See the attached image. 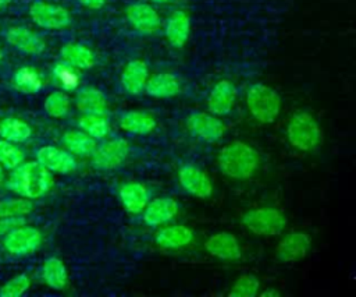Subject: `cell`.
I'll return each mask as SVG.
<instances>
[{"mask_svg": "<svg viewBox=\"0 0 356 297\" xmlns=\"http://www.w3.org/2000/svg\"><path fill=\"white\" fill-rule=\"evenodd\" d=\"M53 184L51 172L36 162H22L13 169L6 185L19 197L38 199L49 192Z\"/></svg>", "mask_w": 356, "mask_h": 297, "instance_id": "cell-1", "label": "cell"}, {"mask_svg": "<svg viewBox=\"0 0 356 297\" xmlns=\"http://www.w3.org/2000/svg\"><path fill=\"white\" fill-rule=\"evenodd\" d=\"M217 165L224 176L234 180H245L256 173L260 158L253 146L242 141H235L220 149Z\"/></svg>", "mask_w": 356, "mask_h": 297, "instance_id": "cell-2", "label": "cell"}, {"mask_svg": "<svg viewBox=\"0 0 356 297\" xmlns=\"http://www.w3.org/2000/svg\"><path fill=\"white\" fill-rule=\"evenodd\" d=\"M286 138L295 149L312 151L320 145L323 131L312 113L298 112L286 124Z\"/></svg>", "mask_w": 356, "mask_h": 297, "instance_id": "cell-3", "label": "cell"}, {"mask_svg": "<svg viewBox=\"0 0 356 297\" xmlns=\"http://www.w3.org/2000/svg\"><path fill=\"white\" fill-rule=\"evenodd\" d=\"M246 106L253 119L270 124L275 121L281 112V98L271 86L257 82L250 85L246 92Z\"/></svg>", "mask_w": 356, "mask_h": 297, "instance_id": "cell-4", "label": "cell"}, {"mask_svg": "<svg viewBox=\"0 0 356 297\" xmlns=\"http://www.w3.org/2000/svg\"><path fill=\"white\" fill-rule=\"evenodd\" d=\"M242 224L257 236H277L286 226L285 215L271 206L249 209L242 215Z\"/></svg>", "mask_w": 356, "mask_h": 297, "instance_id": "cell-5", "label": "cell"}, {"mask_svg": "<svg viewBox=\"0 0 356 297\" xmlns=\"http://www.w3.org/2000/svg\"><path fill=\"white\" fill-rule=\"evenodd\" d=\"M129 155V145L122 137H113L96 146L90 155L92 166L100 172H110L121 167Z\"/></svg>", "mask_w": 356, "mask_h": 297, "instance_id": "cell-6", "label": "cell"}, {"mask_svg": "<svg viewBox=\"0 0 356 297\" xmlns=\"http://www.w3.org/2000/svg\"><path fill=\"white\" fill-rule=\"evenodd\" d=\"M29 17L38 26L44 29H63L72 22V15L65 7L42 0L29 6Z\"/></svg>", "mask_w": 356, "mask_h": 297, "instance_id": "cell-7", "label": "cell"}, {"mask_svg": "<svg viewBox=\"0 0 356 297\" xmlns=\"http://www.w3.org/2000/svg\"><path fill=\"white\" fill-rule=\"evenodd\" d=\"M3 237L6 251L15 257H26L33 254L42 244V233L39 229L26 226L25 223L13 229Z\"/></svg>", "mask_w": 356, "mask_h": 297, "instance_id": "cell-8", "label": "cell"}, {"mask_svg": "<svg viewBox=\"0 0 356 297\" xmlns=\"http://www.w3.org/2000/svg\"><path fill=\"white\" fill-rule=\"evenodd\" d=\"M188 130L200 141L217 142L225 132V124L213 113L192 112L186 119Z\"/></svg>", "mask_w": 356, "mask_h": 297, "instance_id": "cell-9", "label": "cell"}, {"mask_svg": "<svg viewBox=\"0 0 356 297\" xmlns=\"http://www.w3.org/2000/svg\"><path fill=\"white\" fill-rule=\"evenodd\" d=\"M178 183L186 194L200 199H206L213 194V183L210 177L193 163H185L179 167Z\"/></svg>", "mask_w": 356, "mask_h": 297, "instance_id": "cell-10", "label": "cell"}, {"mask_svg": "<svg viewBox=\"0 0 356 297\" xmlns=\"http://www.w3.org/2000/svg\"><path fill=\"white\" fill-rule=\"evenodd\" d=\"M125 17L131 28L139 33L152 35L161 26V18L156 8L143 1L131 3L125 10Z\"/></svg>", "mask_w": 356, "mask_h": 297, "instance_id": "cell-11", "label": "cell"}, {"mask_svg": "<svg viewBox=\"0 0 356 297\" xmlns=\"http://www.w3.org/2000/svg\"><path fill=\"white\" fill-rule=\"evenodd\" d=\"M36 160L49 172L70 174L76 169L75 155L67 149H60L53 145H44L36 151Z\"/></svg>", "mask_w": 356, "mask_h": 297, "instance_id": "cell-12", "label": "cell"}, {"mask_svg": "<svg viewBox=\"0 0 356 297\" xmlns=\"http://www.w3.org/2000/svg\"><path fill=\"white\" fill-rule=\"evenodd\" d=\"M312 247V237L305 231H292L284 236L277 248L275 255L281 262H295L305 258Z\"/></svg>", "mask_w": 356, "mask_h": 297, "instance_id": "cell-13", "label": "cell"}, {"mask_svg": "<svg viewBox=\"0 0 356 297\" xmlns=\"http://www.w3.org/2000/svg\"><path fill=\"white\" fill-rule=\"evenodd\" d=\"M6 40L8 45H11L14 49L31 54L38 56L42 54L46 49L44 40L32 29L24 26V25H13L10 26L6 33Z\"/></svg>", "mask_w": 356, "mask_h": 297, "instance_id": "cell-14", "label": "cell"}, {"mask_svg": "<svg viewBox=\"0 0 356 297\" xmlns=\"http://www.w3.org/2000/svg\"><path fill=\"white\" fill-rule=\"evenodd\" d=\"M179 205L171 197H157L154 199H149L146 206L142 211L143 223L150 227L161 226L175 218L178 213Z\"/></svg>", "mask_w": 356, "mask_h": 297, "instance_id": "cell-15", "label": "cell"}, {"mask_svg": "<svg viewBox=\"0 0 356 297\" xmlns=\"http://www.w3.org/2000/svg\"><path fill=\"white\" fill-rule=\"evenodd\" d=\"M204 250L211 257L222 261H236L242 257V248L238 237L228 231L211 234L204 241Z\"/></svg>", "mask_w": 356, "mask_h": 297, "instance_id": "cell-16", "label": "cell"}, {"mask_svg": "<svg viewBox=\"0 0 356 297\" xmlns=\"http://www.w3.org/2000/svg\"><path fill=\"white\" fill-rule=\"evenodd\" d=\"M236 99V88L229 79L217 81L209 92L207 109L216 116L228 114Z\"/></svg>", "mask_w": 356, "mask_h": 297, "instance_id": "cell-17", "label": "cell"}, {"mask_svg": "<svg viewBox=\"0 0 356 297\" xmlns=\"http://www.w3.org/2000/svg\"><path fill=\"white\" fill-rule=\"evenodd\" d=\"M118 199L128 213L138 215L149 202L150 192L143 183L125 181L118 188Z\"/></svg>", "mask_w": 356, "mask_h": 297, "instance_id": "cell-18", "label": "cell"}, {"mask_svg": "<svg viewBox=\"0 0 356 297\" xmlns=\"http://www.w3.org/2000/svg\"><path fill=\"white\" fill-rule=\"evenodd\" d=\"M149 78V67L140 59L129 60L121 71V86L128 95H140L145 91L146 81Z\"/></svg>", "mask_w": 356, "mask_h": 297, "instance_id": "cell-19", "label": "cell"}, {"mask_svg": "<svg viewBox=\"0 0 356 297\" xmlns=\"http://www.w3.org/2000/svg\"><path fill=\"white\" fill-rule=\"evenodd\" d=\"M193 230L185 224H174L160 229L154 234V243L163 250H178L193 241Z\"/></svg>", "mask_w": 356, "mask_h": 297, "instance_id": "cell-20", "label": "cell"}, {"mask_svg": "<svg viewBox=\"0 0 356 297\" xmlns=\"http://www.w3.org/2000/svg\"><path fill=\"white\" fill-rule=\"evenodd\" d=\"M191 32V20L189 15L184 10H175L171 13V15L167 18L165 26H164V35L170 46L175 49H181Z\"/></svg>", "mask_w": 356, "mask_h": 297, "instance_id": "cell-21", "label": "cell"}, {"mask_svg": "<svg viewBox=\"0 0 356 297\" xmlns=\"http://www.w3.org/2000/svg\"><path fill=\"white\" fill-rule=\"evenodd\" d=\"M179 91L181 82L177 75L171 73H157L149 75L143 92L156 99H167L177 96Z\"/></svg>", "mask_w": 356, "mask_h": 297, "instance_id": "cell-22", "label": "cell"}, {"mask_svg": "<svg viewBox=\"0 0 356 297\" xmlns=\"http://www.w3.org/2000/svg\"><path fill=\"white\" fill-rule=\"evenodd\" d=\"M60 57L63 63L78 70H89L96 63V56L93 50L86 45L78 42L65 43L60 49Z\"/></svg>", "mask_w": 356, "mask_h": 297, "instance_id": "cell-23", "label": "cell"}, {"mask_svg": "<svg viewBox=\"0 0 356 297\" xmlns=\"http://www.w3.org/2000/svg\"><path fill=\"white\" fill-rule=\"evenodd\" d=\"M120 127L132 135H147L156 128V120L146 112L128 110L118 117Z\"/></svg>", "mask_w": 356, "mask_h": 297, "instance_id": "cell-24", "label": "cell"}, {"mask_svg": "<svg viewBox=\"0 0 356 297\" xmlns=\"http://www.w3.org/2000/svg\"><path fill=\"white\" fill-rule=\"evenodd\" d=\"M75 105L82 113H107V98L103 91L95 86H85L78 91Z\"/></svg>", "mask_w": 356, "mask_h": 297, "instance_id": "cell-25", "label": "cell"}, {"mask_svg": "<svg viewBox=\"0 0 356 297\" xmlns=\"http://www.w3.org/2000/svg\"><path fill=\"white\" fill-rule=\"evenodd\" d=\"M61 142L68 152L82 158L90 156L97 146L96 139L82 130H71L64 132L61 137Z\"/></svg>", "mask_w": 356, "mask_h": 297, "instance_id": "cell-26", "label": "cell"}, {"mask_svg": "<svg viewBox=\"0 0 356 297\" xmlns=\"http://www.w3.org/2000/svg\"><path fill=\"white\" fill-rule=\"evenodd\" d=\"M43 282L54 290L65 289L68 283V272L64 262L57 257H49L42 265Z\"/></svg>", "mask_w": 356, "mask_h": 297, "instance_id": "cell-27", "label": "cell"}, {"mask_svg": "<svg viewBox=\"0 0 356 297\" xmlns=\"http://www.w3.org/2000/svg\"><path fill=\"white\" fill-rule=\"evenodd\" d=\"M78 125L96 141L104 139L110 132V121L107 113H82Z\"/></svg>", "mask_w": 356, "mask_h": 297, "instance_id": "cell-28", "label": "cell"}, {"mask_svg": "<svg viewBox=\"0 0 356 297\" xmlns=\"http://www.w3.org/2000/svg\"><path fill=\"white\" fill-rule=\"evenodd\" d=\"M31 135H32L31 125L19 119L8 117L0 123V137L6 141L14 142V144H22L28 141Z\"/></svg>", "mask_w": 356, "mask_h": 297, "instance_id": "cell-29", "label": "cell"}, {"mask_svg": "<svg viewBox=\"0 0 356 297\" xmlns=\"http://www.w3.org/2000/svg\"><path fill=\"white\" fill-rule=\"evenodd\" d=\"M14 86L22 93H36L42 89L43 81L40 74L32 67H21L13 78Z\"/></svg>", "mask_w": 356, "mask_h": 297, "instance_id": "cell-30", "label": "cell"}, {"mask_svg": "<svg viewBox=\"0 0 356 297\" xmlns=\"http://www.w3.org/2000/svg\"><path fill=\"white\" fill-rule=\"evenodd\" d=\"M43 107L50 117H64L70 110V98L63 91H53L44 99Z\"/></svg>", "mask_w": 356, "mask_h": 297, "instance_id": "cell-31", "label": "cell"}, {"mask_svg": "<svg viewBox=\"0 0 356 297\" xmlns=\"http://www.w3.org/2000/svg\"><path fill=\"white\" fill-rule=\"evenodd\" d=\"M260 280L254 275H242L231 286L228 296L229 297H254L259 294Z\"/></svg>", "mask_w": 356, "mask_h": 297, "instance_id": "cell-32", "label": "cell"}, {"mask_svg": "<svg viewBox=\"0 0 356 297\" xmlns=\"http://www.w3.org/2000/svg\"><path fill=\"white\" fill-rule=\"evenodd\" d=\"M32 199L19 197L0 201V218H18L32 212Z\"/></svg>", "mask_w": 356, "mask_h": 297, "instance_id": "cell-33", "label": "cell"}, {"mask_svg": "<svg viewBox=\"0 0 356 297\" xmlns=\"http://www.w3.org/2000/svg\"><path fill=\"white\" fill-rule=\"evenodd\" d=\"M25 160L24 152L14 144L6 139H0V163L4 169H15Z\"/></svg>", "mask_w": 356, "mask_h": 297, "instance_id": "cell-34", "label": "cell"}, {"mask_svg": "<svg viewBox=\"0 0 356 297\" xmlns=\"http://www.w3.org/2000/svg\"><path fill=\"white\" fill-rule=\"evenodd\" d=\"M31 287V279L25 273H19L0 287L1 297H19Z\"/></svg>", "mask_w": 356, "mask_h": 297, "instance_id": "cell-35", "label": "cell"}, {"mask_svg": "<svg viewBox=\"0 0 356 297\" xmlns=\"http://www.w3.org/2000/svg\"><path fill=\"white\" fill-rule=\"evenodd\" d=\"M53 74H54V78L58 81V84L64 89H75L79 84V77L75 73V68L65 63H58L54 67Z\"/></svg>", "mask_w": 356, "mask_h": 297, "instance_id": "cell-36", "label": "cell"}, {"mask_svg": "<svg viewBox=\"0 0 356 297\" xmlns=\"http://www.w3.org/2000/svg\"><path fill=\"white\" fill-rule=\"evenodd\" d=\"M25 223L24 216H18V218H0V237L6 236L8 231H11L13 229L21 226Z\"/></svg>", "mask_w": 356, "mask_h": 297, "instance_id": "cell-37", "label": "cell"}, {"mask_svg": "<svg viewBox=\"0 0 356 297\" xmlns=\"http://www.w3.org/2000/svg\"><path fill=\"white\" fill-rule=\"evenodd\" d=\"M83 7L90 8V10H100L102 7H104L107 0H78Z\"/></svg>", "mask_w": 356, "mask_h": 297, "instance_id": "cell-38", "label": "cell"}, {"mask_svg": "<svg viewBox=\"0 0 356 297\" xmlns=\"http://www.w3.org/2000/svg\"><path fill=\"white\" fill-rule=\"evenodd\" d=\"M260 296H261V297H266V296H267V297H277V296H280V293H278V290H271V289H270V290L261 291Z\"/></svg>", "mask_w": 356, "mask_h": 297, "instance_id": "cell-39", "label": "cell"}, {"mask_svg": "<svg viewBox=\"0 0 356 297\" xmlns=\"http://www.w3.org/2000/svg\"><path fill=\"white\" fill-rule=\"evenodd\" d=\"M11 1H13V0H0V11L6 10V8L11 4Z\"/></svg>", "mask_w": 356, "mask_h": 297, "instance_id": "cell-40", "label": "cell"}, {"mask_svg": "<svg viewBox=\"0 0 356 297\" xmlns=\"http://www.w3.org/2000/svg\"><path fill=\"white\" fill-rule=\"evenodd\" d=\"M4 181V167H3V165L0 163V184Z\"/></svg>", "mask_w": 356, "mask_h": 297, "instance_id": "cell-41", "label": "cell"}, {"mask_svg": "<svg viewBox=\"0 0 356 297\" xmlns=\"http://www.w3.org/2000/svg\"><path fill=\"white\" fill-rule=\"evenodd\" d=\"M150 1H153V3H167L170 0H150Z\"/></svg>", "mask_w": 356, "mask_h": 297, "instance_id": "cell-42", "label": "cell"}, {"mask_svg": "<svg viewBox=\"0 0 356 297\" xmlns=\"http://www.w3.org/2000/svg\"><path fill=\"white\" fill-rule=\"evenodd\" d=\"M1 60H3V50L0 49V61H1Z\"/></svg>", "mask_w": 356, "mask_h": 297, "instance_id": "cell-43", "label": "cell"}]
</instances>
